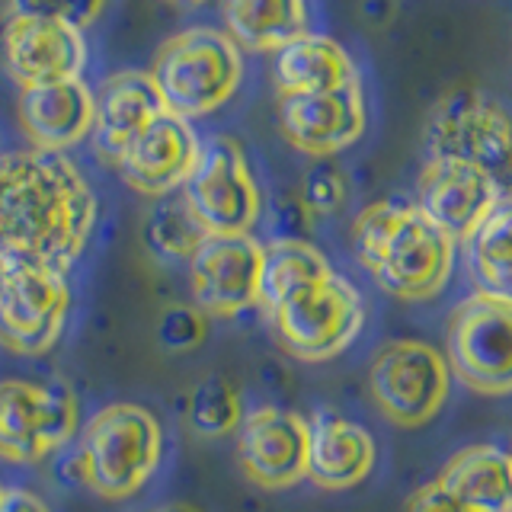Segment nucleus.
Masks as SVG:
<instances>
[{"label": "nucleus", "mask_w": 512, "mask_h": 512, "mask_svg": "<svg viewBox=\"0 0 512 512\" xmlns=\"http://www.w3.org/2000/svg\"><path fill=\"white\" fill-rule=\"evenodd\" d=\"M436 484L464 512H512L509 455L496 445L461 448L445 461Z\"/></svg>", "instance_id": "22"}, {"label": "nucleus", "mask_w": 512, "mask_h": 512, "mask_svg": "<svg viewBox=\"0 0 512 512\" xmlns=\"http://www.w3.org/2000/svg\"><path fill=\"white\" fill-rule=\"evenodd\" d=\"M0 493H4V487H0Z\"/></svg>", "instance_id": "36"}, {"label": "nucleus", "mask_w": 512, "mask_h": 512, "mask_svg": "<svg viewBox=\"0 0 512 512\" xmlns=\"http://www.w3.org/2000/svg\"><path fill=\"white\" fill-rule=\"evenodd\" d=\"M279 346L298 362H327L352 346L365 327V301L340 272L308 285L269 314Z\"/></svg>", "instance_id": "6"}, {"label": "nucleus", "mask_w": 512, "mask_h": 512, "mask_svg": "<svg viewBox=\"0 0 512 512\" xmlns=\"http://www.w3.org/2000/svg\"><path fill=\"white\" fill-rule=\"evenodd\" d=\"M445 352L464 388L484 397L512 394V304L480 292L464 298L448 320Z\"/></svg>", "instance_id": "9"}, {"label": "nucleus", "mask_w": 512, "mask_h": 512, "mask_svg": "<svg viewBox=\"0 0 512 512\" xmlns=\"http://www.w3.org/2000/svg\"><path fill=\"white\" fill-rule=\"evenodd\" d=\"M452 368L445 356L423 340H394L378 349L368 365V394L378 413L400 429L432 423L442 413Z\"/></svg>", "instance_id": "8"}, {"label": "nucleus", "mask_w": 512, "mask_h": 512, "mask_svg": "<svg viewBox=\"0 0 512 512\" xmlns=\"http://www.w3.org/2000/svg\"><path fill=\"white\" fill-rule=\"evenodd\" d=\"M308 445V480L320 490L340 493L359 487L372 474L378 448L372 432L336 413H317Z\"/></svg>", "instance_id": "20"}, {"label": "nucleus", "mask_w": 512, "mask_h": 512, "mask_svg": "<svg viewBox=\"0 0 512 512\" xmlns=\"http://www.w3.org/2000/svg\"><path fill=\"white\" fill-rule=\"evenodd\" d=\"M311 426L285 407H256L237 426V464L260 490H288L308 477Z\"/></svg>", "instance_id": "13"}, {"label": "nucleus", "mask_w": 512, "mask_h": 512, "mask_svg": "<svg viewBox=\"0 0 512 512\" xmlns=\"http://www.w3.org/2000/svg\"><path fill=\"white\" fill-rule=\"evenodd\" d=\"M426 154L464 160L512 196V112L474 87L442 93L426 119Z\"/></svg>", "instance_id": "5"}, {"label": "nucleus", "mask_w": 512, "mask_h": 512, "mask_svg": "<svg viewBox=\"0 0 512 512\" xmlns=\"http://www.w3.org/2000/svg\"><path fill=\"white\" fill-rule=\"evenodd\" d=\"M333 272L330 260L314 244L301 237H279L263 247V279H260V308L272 314L288 298H295L308 285L327 279Z\"/></svg>", "instance_id": "24"}, {"label": "nucleus", "mask_w": 512, "mask_h": 512, "mask_svg": "<svg viewBox=\"0 0 512 512\" xmlns=\"http://www.w3.org/2000/svg\"><path fill=\"white\" fill-rule=\"evenodd\" d=\"M205 237V228L183 196H164L144 221V244L160 263H189Z\"/></svg>", "instance_id": "26"}, {"label": "nucleus", "mask_w": 512, "mask_h": 512, "mask_svg": "<svg viewBox=\"0 0 512 512\" xmlns=\"http://www.w3.org/2000/svg\"><path fill=\"white\" fill-rule=\"evenodd\" d=\"M80 404L64 381H0V458L36 464L77 436Z\"/></svg>", "instance_id": "10"}, {"label": "nucleus", "mask_w": 512, "mask_h": 512, "mask_svg": "<svg viewBox=\"0 0 512 512\" xmlns=\"http://www.w3.org/2000/svg\"><path fill=\"white\" fill-rule=\"evenodd\" d=\"M349 199V180L346 173L330 164V160H317V164L304 173L301 183V208L311 215H336L343 212V205Z\"/></svg>", "instance_id": "28"}, {"label": "nucleus", "mask_w": 512, "mask_h": 512, "mask_svg": "<svg viewBox=\"0 0 512 512\" xmlns=\"http://www.w3.org/2000/svg\"><path fill=\"white\" fill-rule=\"evenodd\" d=\"M468 266L480 295L512 304V196H503L468 240Z\"/></svg>", "instance_id": "25"}, {"label": "nucleus", "mask_w": 512, "mask_h": 512, "mask_svg": "<svg viewBox=\"0 0 512 512\" xmlns=\"http://www.w3.org/2000/svg\"><path fill=\"white\" fill-rule=\"evenodd\" d=\"M407 512H464L436 480H429L407 500Z\"/></svg>", "instance_id": "31"}, {"label": "nucleus", "mask_w": 512, "mask_h": 512, "mask_svg": "<svg viewBox=\"0 0 512 512\" xmlns=\"http://www.w3.org/2000/svg\"><path fill=\"white\" fill-rule=\"evenodd\" d=\"M151 80L170 116L186 122L212 116L240 90L244 52L215 26H192L157 48Z\"/></svg>", "instance_id": "4"}, {"label": "nucleus", "mask_w": 512, "mask_h": 512, "mask_svg": "<svg viewBox=\"0 0 512 512\" xmlns=\"http://www.w3.org/2000/svg\"><path fill=\"white\" fill-rule=\"evenodd\" d=\"M96 228V192L68 154H0V263L68 272Z\"/></svg>", "instance_id": "1"}, {"label": "nucleus", "mask_w": 512, "mask_h": 512, "mask_svg": "<svg viewBox=\"0 0 512 512\" xmlns=\"http://www.w3.org/2000/svg\"><path fill=\"white\" fill-rule=\"evenodd\" d=\"M157 343L167 352H189L199 349L208 336V317L196 304H170L157 317Z\"/></svg>", "instance_id": "29"}, {"label": "nucleus", "mask_w": 512, "mask_h": 512, "mask_svg": "<svg viewBox=\"0 0 512 512\" xmlns=\"http://www.w3.org/2000/svg\"><path fill=\"white\" fill-rule=\"evenodd\" d=\"M359 80L356 61L346 48L320 32H304V36L282 45L272 58V84L279 96L298 93H327L340 90Z\"/></svg>", "instance_id": "21"}, {"label": "nucleus", "mask_w": 512, "mask_h": 512, "mask_svg": "<svg viewBox=\"0 0 512 512\" xmlns=\"http://www.w3.org/2000/svg\"><path fill=\"white\" fill-rule=\"evenodd\" d=\"M71 311V288L61 272L0 263V346L16 356H42L52 349Z\"/></svg>", "instance_id": "11"}, {"label": "nucleus", "mask_w": 512, "mask_h": 512, "mask_svg": "<svg viewBox=\"0 0 512 512\" xmlns=\"http://www.w3.org/2000/svg\"><path fill=\"white\" fill-rule=\"evenodd\" d=\"M180 4H186V7H202V4H208V0H180Z\"/></svg>", "instance_id": "34"}, {"label": "nucleus", "mask_w": 512, "mask_h": 512, "mask_svg": "<svg viewBox=\"0 0 512 512\" xmlns=\"http://www.w3.org/2000/svg\"><path fill=\"white\" fill-rule=\"evenodd\" d=\"M186 420L189 429L202 439L231 436L244 420V397L224 375H208L189 394Z\"/></svg>", "instance_id": "27"}, {"label": "nucleus", "mask_w": 512, "mask_h": 512, "mask_svg": "<svg viewBox=\"0 0 512 512\" xmlns=\"http://www.w3.org/2000/svg\"><path fill=\"white\" fill-rule=\"evenodd\" d=\"M154 512H202V509H196L192 503H167V506H160Z\"/></svg>", "instance_id": "33"}, {"label": "nucleus", "mask_w": 512, "mask_h": 512, "mask_svg": "<svg viewBox=\"0 0 512 512\" xmlns=\"http://www.w3.org/2000/svg\"><path fill=\"white\" fill-rule=\"evenodd\" d=\"M164 458V429L141 404H109L90 416L71 458L74 477L103 500L135 496Z\"/></svg>", "instance_id": "3"}, {"label": "nucleus", "mask_w": 512, "mask_h": 512, "mask_svg": "<svg viewBox=\"0 0 512 512\" xmlns=\"http://www.w3.org/2000/svg\"><path fill=\"white\" fill-rule=\"evenodd\" d=\"M4 61L20 90L77 80L87 68V39L58 20L10 16L4 26Z\"/></svg>", "instance_id": "15"}, {"label": "nucleus", "mask_w": 512, "mask_h": 512, "mask_svg": "<svg viewBox=\"0 0 512 512\" xmlns=\"http://www.w3.org/2000/svg\"><path fill=\"white\" fill-rule=\"evenodd\" d=\"M279 132L295 151L327 160L346 151L365 135L368 112L362 80L327 93H298L279 96Z\"/></svg>", "instance_id": "14"}, {"label": "nucleus", "mask_w": 512, "mask_h": 512, "mask_svg": "<svg viewBox=\"0 0 512 512\" xmlns=\"http://www.w3.org/2000/svg\"><path fill=\"white\" fill-rule=\"evenodd\" d=\"M16 119L36 151L68 154L93 132V90L80 77L26 87L16 100Z\"/></svg>", "instance_id": "19"}, {"label": "nucleus", "mask_w": 512, "mask_h": 512, "mask_svg": "<svg viewBox=\"0 0 512 512\" xmlns=\"http://www.w3.org/2000/svg\"><path fill=\"white\" fill-rule=\"evenodd\" d=\"M221 20L240 52H279L308 32L304 0H221Z\"/></svg>", "instance_id": "23"}, {"label": "nucleus", "mask_w": 512, "mask_h": 512, "mask_svg": "<svg viewBox=\"0 0 512 512\" xmlns=\"http://www.w3.org/2000/svg\"><path fill=\"white\" fill-rule=\"evenodd\" d=\"M500 199L503 189L484 170L452 157H429L420 173V202L416 205L455 244H468Z\"/></svg>", "instance_id": "17"}, {"label": "nucleus", "mask_w": 512, "mask_h": 512, "mask_svg": "<svg viewBox=\"0 0 512 512\" xmlns=\"http://www.w3.org/2000/svg\"><path fill=\"white\" fill-rule=\"evenodd\" d=\"M509 455V474H512V452H506Z\"/></svg>", "instance_id": "35"}, {"label": "nucleus", "mask_w": 512, "mask_h": 512, "mask_svg": "<svg viewBox=\"0 0 512 512\" xmlns=\"http://www.w3.org/2000/svg\"><path fill=\"white\" fill-rule=\"evenodd\" d=\"M263 244L253 234H208L189 260V285L205 317H237L260 304Z\"/></svg>", "instance_id": "12"}, {"label": "nucleus", "mask_w": 512, "mask_h": 512, "mask_svg": "<svg viewBox=\"0 0 512 512\" xmlns=\"http://www.w3.org/2000/svg\"><path fill=\"white\" fill-rule=\"evenodd\" d=\"M164 100L148 71H116L93 93V148L106 164H116L157 116H164Z\"/></svg>", "instance_id": "18"}, {"label": "nucleus", "mask_w": 512, "mask_h": 512, "mask_svg": "<svg viewBox=\"0 0 512 512\" xmlns=\"http://www.w3.org/2000/svg\"><path fill=\"white\" fill-rule=\"evenodd\" d=\"M106 10V0H10V16H42V20H58L74 29H90L100 13Z\"/></svg>", "instance_id": "30"}, {"label": "nucleus", "mask_w": 512, "mask_h": 512, "mask_svg": "<svg viewBox=\"0 0 512 512\" xmlns=\"http://www.w3.org/2000/svg\"><path fill=\"white\" fill-rule=\"evenodd\" d=\"M199 154L202 138L196 135L192 122L164 112L128 144L112 167L119 170L125 186H132L141 196L164 199L183 189L189 173L199 164Z\"/></svg>", "instance_id": "16"}, {"label": "nucleus", "mask_w": 512, "mask_h": 512, "mask_svg": "<svg viewBox=\"0 0 512 512\" xmlns=\"http://www.w3.org/2000/svg\"><path fill=\"white\" fill-rule=\"evenodd\" d=\"M352 250L365 272L400 301H429L452 279L458 244L420 205L381 199L352 221Z\"/></svg>", "instance_id": "2"}, {"label": "nucleus", "mask_w": 512, "mask_h": 512, "mask_svg": "<svg viewBox=\"0 0 512 512\" xmlns=\"http://www.w3.org/2000/svg\"><path fill=\"white\" fill-rule=\"evenodd\" d=\"M0 512H52L42 496L23 487H7L0 493Z\"/></svg>", "instance_id": "32"}, {"label": "nucleus", "mask_w": 512, "mask_h": 512, "mask_svg": "<svg viewBox=\"0 0 512 512\" xmlns=\"http://www.w3.org/2000/svg\"><path fill=\"white\" fill-rule=\"evenodd\" d=\"M180 196L199 218L205 234H250L263 215V192L256 183L244 144L231 135L202 141L196 170Z\"/></svg>", "instance_id": "7"}]
</instances>
